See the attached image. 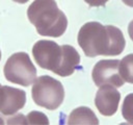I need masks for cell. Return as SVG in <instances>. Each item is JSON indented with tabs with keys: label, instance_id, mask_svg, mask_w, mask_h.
Wrapping results in <instances>:
<instances>
[{
	"label": "cell",
	"instance_id": "cell-1",
	"mask_svg": "<svg viewBox=\"0 0 133 125\" xmlns=\"http://www.w3.org/2000/svg\"><path fill=\"white\" fill-rule=\"evenodd\" d=\"M80 48L88 57L98 55H119L126 46L122 30L112 25H102L99 22L85 23L78 32Z\"/></svg>",
	"mask_w": 133,
	"mask_h": 125
},
{
	"label": "cell",
	"instance_id": "cell-2",
	"mask_svg": "<svg viewBox=\"0 0 133 125\" xmlns=\"http://www.w3.org/2000/svg\"><path fill=\"white\" fill-rule=\"evenodd\" d=\"M27 17L44 36H61L68 27V19L55 0H34L27 9Z\"/></svg>",
	"mask_w": 133,
	"mask_h": 125
},
{
	"label": "cell",
	"instance_id": "cell-3",
	"mask_svg": "<svg viewBox=\"0 0 133 125\" xmlns=\"http://www.w3.org/2000/svg\"><path fill=\"white\" fill-rule=\"evenodd\" d=\"M31 96L38 106L54 110L61 105L64 99V89L57 79L43 75L35 78L31 89Z\"/></svg>",
	"mask_w": 133,
	"mask_h": 125
},
{
	"label": "cell",
	"instance_id": "cell-4",
	"mask_svg": "<svg viewBox=\"0 0 133 125\" xmlns=\"http://www.w3.org/2000/svg\"><path fill=\"white\" fill-rule=\"evenodd\" d=\"M3 73L7 81L22 86L32 84L36 78V69L25 52H17L10 55L4 65Z\"/></svg>",
	"mask_w": 133,
	"mask_h": 125
},
{
	"label": "cell",
	"instance_id": "cell-5",
	"mask_svg": "<svg viewBox=\"0 0 133 125\" xmlns=\"http://www.w3.org/2000/svg\"><path fill=\"white\" fill-rule=\"evenodd\" d=\"M32 55L41 68L55 73L61 63L62 50L61 46L53 41L39 40L32 47Z\"/></svg>",
	"mask_w": 133,
	"mask_h": 125
},
{
	"label": "cell",
	"instance_id": "cell-6",
	"mask_svg": "<svg viewBox=\"0 0 133 125\" xmlns=\"http://www.w3.org/2000/svg\"><path fill=\"white\" fill-rule=\"evenodd\" d=\"M118 59H102L99 60L91 72L92 80L97 86L110 84L114 88L122 86L125 81L118 72Z\"/></svg>",
	"mask_w": 133,
	"mask_h": 125
},
{
	"label": "cell",
	"instance_id": "cell-7",
	"mask_svg": "<svg viewBox=\"0 0 133 125\" xmlns=\"http://www.w3.org/2000/svg\"><path fill=\"white\" fill-rule=\"evenodd\" d=\"M119 100L121 93L116 90V88L110 84H103L99 86L96 94L95 105L101 115L110 117L116 113Z\"/></svg>",
	"mask_w": 133,
	"mask_h": 125
},
{
	"label": "cell",
	"instance_id": "cell-8",
	"mask_svg": "<svg viewBox=\"0 0 133 125\" xmlns=\"http://www.w3.org/2000/svg\"><path fill=\"white\" fill-rule=\"evenodd\" d=\"M26 103V93L23 90L8 85H0V113L11 116L22 109Z\"/></svg>",
	"mask_w": 133,
	"mask_h": 125
},
{
	"label": "cell",
	"instance_id": "cell-9",
	"mask_svg": "<svg viewBox=\"0 0 133 125\" xmlns=\"http://www.w3.org/2000/svg\"><path fill=\"white\" fill-rule=\"evenodd\" d=\"M62 50V57H61V63L55 74L61 76V77H66L72 75L76 68L80 64V54L78 51L71 45H62L61 46Z\"/></svg>",
	"mask_w": 133,
	"mask_h": 125
},
{
	"label": "cell",
	"instance_id": "cell-10",
	"mask_svg": "<svg viewBox=\"0 0 133 125\" xmlns=\"http://www.w3.org/2000/svg\"><path fill=\"white\" fill-rule=\"evenodd\" d=\"M68 124H99V120L89 107L80 106L70 114Z\"/></svg>",
	"mask_w": 133,
	"mask_h": 125
},
{
	"label": "cell",
	"instance_id": "cell-11",
	"mask_svg": "<svg viewBox=\"0 0 133 125\" xmlns=\"http://www.w3.org/2000/svg\"><path fill=\"white\" fill-rule=\"evenodd\" d=\"M118 72L124 81L133 83V53L126 55L119 60Z\"/></svg>",
	"mask_w": 133,
	"mask_h": 125
},
{
	"label": "cell",
	"instance_id": "cell-12",
	"mask_svg": "<svg viewBox=\"0 0 133 125\" xmlns=\"http://www.w3.org/2000/svg\"><path fill=\"white\" fill-rule=\"evenodd\" d=\"M122 115L128 123L133 124V93L125 97L122 105Z\"/></svg>",
	"mask_w": 133,
	"mask_h": 125
},
{
	"label": "cell",
	"instance_id": "cell-13",
	"mask_svg": "<svg viewBox=\"0 0 133 125\" xmlns=\"http://www.w3.org/2000/svg\"><path fill=\"white\" fill-rule=\"evenodd\" d=\"M28 124H49V121L45 114L39 111H31L27 116Z\"/></svg>",
	"mask_w": 133,
	"mask_h": 125
},
{
	"label": "cell",
	"instance_id": "cell-14",
	"mask_svg": "<svg viewBox=\"0 0 133 125\" xmlns=\"http://www.w3.org/2000/svg\"><path fill=\"white\" fill-rule=\"evenodd\" d=\"M89 6H104L109 0H84Z\"/></svg>",
	"mask_w": 133,
	"mask_h": 125
},
{
	"label": "cell",
	"instance_id": "cell-15",
	"mask_svg": "<svg viewBox=\"0 0 133 125\" xmlns=\"http://www.w3.org/2000/svg\"><path fill=\"white\" fill-rule=\"evenodd\" d=\"M128 33H129V36H130V39L133 41V20L129 23V25H128Z\"/></svg>",
	"mask_w": 133,
	"mask_h": 125
},
{
	"label": "cell",
	"instance_id": "cell-16",
	"mask_svg": "<svg viewBox=\"0 0 133 125\" xmlns=\"http://www.w3.org/2000/svg\"><path fill=\"white\" fill-rule=\"evenodd\" d=\"M126 5L130 6V7H133V0H122Z\"/></svg>",
	"mask_w": 133,
	"mask_h": 125
},
{
	"label": "cell",
	"instance_id": "cell-17",
	"mask_svg": "<svg viewBox=\"0 0 133 125\" xmlns=\"http://www.w3.org/2000/svg\"><path fill=\"white\" fill-rule=\"evenodd\" d=\"M12 1H15V2H17V3L24 4V3H26V2H27V1H29V0H12Z\"/></svg>",
	"mask_w": 133,
	"mask_h": 125
},
{
	"label": "cell",
	"instance_id": "cell-18",
	"mask_svg": "<svg viewBox=\"0 0 133 125\" xmlns=\"http://www.w3.org/2000/svg\"><path fill=\"white\" fill-rule=\"evenodd\" d=\"M4 123V121L2 120V118H0V124H3Z\"/></svg>",
	"mask_w": 133,
	"mask_h": 125
},
{
	"label": "cell",
	"instance_id": "cell-19",
	"mask_svg": "<svg viewBox=\"0 0 133 125\" xmlns=\"http://www.w3.org/2000/svg\"><path fill=\"white\" fill-rule=\"evenodd\" d=\"M0 60H1V50H0Z\"/></svg>",
	"mask_w": 133,
	"mask_h": 125
},
{
	"label": "cell",
	"instance_id": "cell-20",
	"mask_svg": "<svg viewBox=\"0 0 133 125\" xmlns=\"http://www.w3.org/2000/svg\"><path fill=\"white\" fill-rule=\"evenodd\" d=\"M0 85H1V84H0Z\"/></svg>",
	"mask_w": 133,
	"mask_h": 125
}]
</instances>
